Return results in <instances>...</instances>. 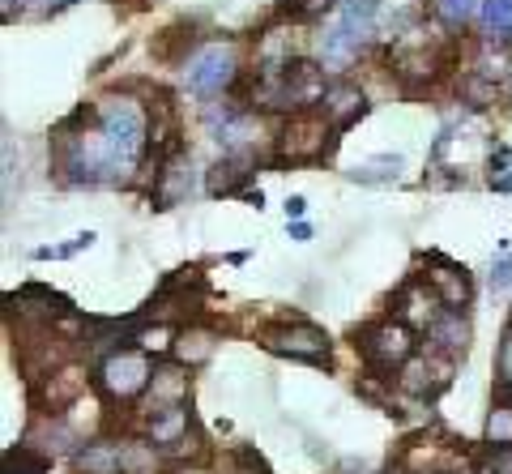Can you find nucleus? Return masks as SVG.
<instances>
[{"instance_id": "7", "label": "nucleus", "mask_w": 512, "mask_h": 474, "mask_svg": "<svg viewBox=\"0 0 512 474\" xmlns=\"http://www.w3.org/2000/svg\"><path fill=\"white\" fill-rule=\"evenodd\" d=\"M192 193V158L175 150L163 158V167L154 171V210H171Z\"/></svg>"}, {"instance_id": "31", "label": "nucleus", "mask_w": 512, "mask_h": 474, "mask_svg": "<svg viewBox=\"0 0 512 474\" xmlns=\"http://www.w3.org/2000/svg\"><path fill=\"white\" fill-rule=\"evenodd\" d=\"M47 5H52V9H64V5H73V0H47Z\"/></svg>"}, {"instance_id": "19", "label": "nucleus", "mask_w": 512, "mask_h": 474, "mask_svg": "<svg viewBox=\"0 0 512 474\" xmlns=\"http://www.w3.org/2000/svg\"><path fill=\"white\" fill-rule=\"evenodd\" d=\"M487 440L491 445H512V402H495L487 419Z\"/></svg>"}, {"instance_id": "17", "label": "nucleus", "mask_w": 512, "mask_h": 474, "mask_svg": "<svg viewBox=\"0 0 512 474\" xmlns=\"http://www.w3.org/2000/svg\"><path fill=\"white\" fill-rule=\"evenodd\" d=\"M154 398H163V406H175V402H184V393H188V376L180 368H163V372H154Z\"/></svg>"}, {"instance_id": "16", "label": "nucleus", "mask_w": 512, "mask_h": 474, "mask_svg": "<svg viewBox=\"0 0 512 474\" xmlns=\"http://www.w3.org/2000/svg\"><path fill=\"white\" fill-rule=\"evenodd\" d=\"M338 13H342V22L355 30V35H372V22H376V13H380V0H342L338 5Z\"/></svg>"}, {"instance_id": "15", "label": "nucleus", "mask_w": 512, "mask_h": 474, "mask_svg": "<svg viewBox=\"0 0 512 474\" xmlns=\"http://www.w3.org/2000/svg\"><path fill=\"white\" fill-rule=\"evenodd\" d=\"M402 154H380V158H367V163H355V171H350V180L359 184H393L397 176H402Z\"/></svg>"}, {"instance_id": "2", "label": "nucleus", "mask_w": 512, "mask_h": 474, "mask_svg": "<svg viewBox=\"0 0 512 474\" xmlns=\"http://www.w3.org/2000/svg\"><path fill=\"white\" fill-rule=\"evenodd\" d=\"M359 351L372 372H397L414 355V329L410 321H380L372 329H363Z\"/></svg>"}, {"instance_id": "10", "label": "nucleus", "mask_w": 512, "mask_h": 474, "mask_svg": "<svg viewBox=\"0 0 512 474\" xmlns=\"http://www.w3.org/2000/svg\"><path fill=\"white\" fill-rule=\"evenodd\" d=\"M427 342H431V351L444 355V359L466 355V346H470V325H466V316H461L457 308L440 312L436 321L427 325Z\"/></svg>"}, {"instance_id": "14", "label": "nucleus", "mask_w": 512, "mask_h": 474, "mask_svg": "<svg viewBox=\"0 0 512 474\" xmlns=\"http://www.w3.org/2000/svg\"><path fill=\"white\" fill-rule=\"evenodd\" d=\"M77 466L86 474H124V445H86L77 453Z\"/></svg>"}, {"instance_id": "4", "label": "nucleus", "mask_w": 512, "mask_h": 474, "mask_svg": "<svg viewBox=\"0 0 512 474\" xmlns=\"http://www.w3.org/2000/svg\"><path fill=\"white\" fill-rule=\"evenodd\" d=\"M150 381H154L150 359L141 355V351H133V346H120V351H111L103 359V368H99L103 393H107V398H120V402L137 398V393H146Z\"/></svg>"}, {"instance_id": "13", "label": "nucleus", "mask_w": 512, "mask_h": 474, "mask_svg": "<svg viewBox=\"0 0 512 474\" xmlns=\"http://www.w3.org/2000/svg\"><path fill=\"white\" fill-rule=\"evenodd\" d=\"M188 432V406L175 402V406H158L154 419H150V436L158 440V445H175Z\"/></svg>"}, {"instance_id": "8", "label": "nucleus", "mask_w": 512, "mask_h": 474, "mask_svg": "<svg viewBox=\"0 0 512 474\" xmlns=\"http://www.w3.org/2000/svg\"><path fill=\"white\" fill-rule=\"evenodd\" d=\"M320 112H325V120L333 124V133H346L350 124H355V120L367 112V99H363L359 86L333 82V86L325 90V99H320Z\"/></svg>"}, {"instance_id": "28", "label": "nucleus", "mask_w": 512, "mask_h": 474, "mask_svg": "<svg viewBox=\"0 0 512 474\" xmlns=\"http://www.w3.org/2000/svg\"><path fill=\"white\" fill-rule=\"evenodd\" d=\"M491 282H495V287H508V282H512V257H508V252H504V257H500V265H495V274H491Z\"/></svg>"}, {"instance_id": "5", "label": "nucleus", "mask_w": 512, "mask_h": 474, "mask_svg": "<svg viewBox=\"0 0 512 474\" xmlns=\"http://www.w3.org/2000/svg\"><path fill=\"white\" fill-rule=\"evenodd\" d=\"M333 124L325 120V112L312 116V112H291L282 129V141H278V158H291V163H303V158H320L329 154L333 146Z\"/></svg>"}, {"instance_id": "9", "label": "nucleus", "mask_w": 512, "mask_h": 474, "mask_svg": "<svg viewBox=\"0 0 512 474\" xmlns=\"http://www.w3.org/2000/svg\"><path fill=\"white\" fill-rule=\"evenodd\" d=\"M427 261H431L427 282L436 287L440 304H444V308H466V304H470V274H466V265H453V261L436 257V252H431Z\"/></svg>"}, {"instance_id": "23", "label": "nucleus", "mask_w": 512, "mask_h": 474, "mask_svg": "<svg viewBox=\"0 0 512 474\" xmlns=\"http://www.w3.org/2000/svg\"><path fill=\"white\" fill-rule=\"evenodd\" d=\"M90 244H94V235H90V231H82V235H73L69 244H47V248H39L35 257H39V261H64V257H77V252L90 248Z\"/></svg>"}, {"instance_id": "18", "label": "nucleus", "mask_w": 512, "mask_h": 474, "mask_svg": "<svg viewBox=\"0 0 512 474\" xmlns=\"http://www.w3.org/2000/svg\"><path fill=\"white\" fill-rule=\"evenodd\" d=\"M436 13L448 26H466L474 13H483V0H436Z\"/></svg>"}, {"instance_id": "27", "label": "nucleus", "mask_w": 512, "mask_h": 474, "mask_svg": "<svg viewBox=\"0 0 512 474\" xmlns=\"http://www.w3.org/2000/svg\"><path fill=\"white\" fill-rule=\"evenodd\" d=\"M491 474H512V445H500L491 453Z\"/></svg>"}, {"instance_id": "22", "label": "nucleus", "mask_w": 512, "mask_h": 474, "mask_svg": "<svg viewBox=\"0 0 512 474\" xmlns=\"http://www.w3.org/2000/svg\"><path fill=\"white\" fill-rule=\"evenodd\" d=\"M214 351V334H205V329H192V334H180V359L184 363H197Z\"/></svg>"}, {"instance_id": "20", "label": "nucleus", "mask_w": 512, "mask_h": 474, "mask_svg": "<svg viewBox=\"0 0 512 474\" xmlns=\"http://www.w3.org/2000/svg\"><path fill=\"white\" fill-rule=\"evenodd\" d=\"M5 474H47V457L30 449H9L5 453Z\"/></svg>"}, {"instance_id": "11", "label": "nucleus", "mask_w": 512, "mask_h": 474, "mask_svg": "<svg viewBox=\"0 0 512 474\" xmlns=\"http://www.w3.org/2000/svg\"><path fill=\"white\" fill-rule=\"evenodd\" d=\"M252 171H256L252 150H231L227 158H218V163L210 167V176H205V188H210L214 197H231V193H239V184L252 180Z\"/></svg>"}, {"instance_id": "6", "label": "nucleus", "mask_w": 512, "mask_h": 474, "mask_svg": "<svg viewBox=\"0 0 512 474\" xmlns=\"http://www.w3.org/2000/svg\"><path fill=\"white\" fill-rule=\"evenodd\" d=\"M265 346L274 355H291V359H303V363H329V334L308 325V321L265 329Z\"/></svg>"}, {"instance_id": "30", "label": "nucleus", "mask_w": 512, "mask_h": 474, "mask_svg": "<svg viewBox=\"0 0 512 474\" xmlns=\"http://www.w3.org/2000/svg\"><path fill=\"white\" fill-rule=\"evenodd\" d=\"M291 240L308 244V240H312V227H308V223H299V218H295V223H291Z\"/></svg>"}, {"instance_id": "24", "label": "nucleus", "mask_w": 512, "mask_h": 474, "mask_svg": "<svg viewBox=\"0 0 512 474\" xmlns=\"http://www.w3.org/2000/svg\"><path fill=\"white\" fill-rule=\"evenodd\" d=\"M342 0H286V13L291 18H299V22H312V18H320V13H329V9H338Z\"/></svg>"}, {"instance_id": "1", "label": "nucleus", "mask_w": 512, "mask_h": 474, "mask_svg": "<svg viewBox=\"0 0 512 474\" xmlns=\"http://www.w3.org/2000/svg\"><path fill=\"white\" fill-rule=\"evenodd\" d=\"M150 146V124L146 112L111 94L94 107V133H60V171L69 184H107L124 180L128 171H137L141 154Z\"/></svg>"}, {"instance_id": "26", "label": "nucleus", "mask_w": 512, "mask_h": 474, "mask_svg": "<svg viewBox=\"0 0 512 474\" xmlns=\"http://www.w3.org/2000/svg\"><path fill=\"white\" fill-rule=\"evenodd\" d=\"M495 376H500V385L495 389H512V325L504 329L500 351H495Z\"/></svg>"}, {"instance_id": "25", "label": "nucleus", "mask_w": 512, "mask_h": 474, "mask_svg": "<svg viewBox=\"0 0 512 474\" xmlns=\"http://www.w3.org/2000/svg\"><path fill=\"white\" fill-rule=\"evenodd\" d=\"M491 188L512 193V154H508V146H500L491 154Z\"/></svg>"}, {"instance_id": "3", "label": "nucleus", "mask_w": 512, "mask_h": 474, "mask_svg": "<svg viewBox=\"0 0 512 474\" xmlns=\"http://www.w3.org/2000/svg\"><path fill=\"white\" fill-rule=\"evenodd\" d=\"M184 77H188V90L192 94H201V99H214V94H222L239 77V69H235V47L231 43H205V47H197V52L188 56Z\"/></svg>"}, {"instance_id": "29", "label": "nucleus", "mask_w": 512, "mask_h": 474, "mask_svg": "<svg viewBox=\"0 0 512 474\" xmlns=\"http://www.w3.org/2000/svg\"><path fill=\"white\" fill-rule=\"evenodd\" d=\"M308 214V197H286V218H303Z\"/></svg>"}, {"instance_id": "12", "label": "nucleus", "mask_w": 512, "mask_h": 474, "mask_svg": "<svg viewBox=\"0 0 512 474\" xmlns=\"http://www.w3.org/2000/svg\"><path fill=\"white\" fill-rule=\"evenodd\" d=\"M367 39L363 35H355L346 22H338L333 30H325V65L329 69H342V65H350V60L359 56V47H363Z\"/></svg>"}, {"instance_id": "21", "label": "nucleus", "mask_w": 512, "mask_h": 474, "mask_svg": "<svg viewBox=\"0 0 512 474\" xmlns=\"http://www.w3.org/2000/svg\"><path fill=\"white\" fill-rule=\"evenodd\" d=\"M483 26L491 35H508L512 30V0H483Z\"/></svg>"}]
</instances>
